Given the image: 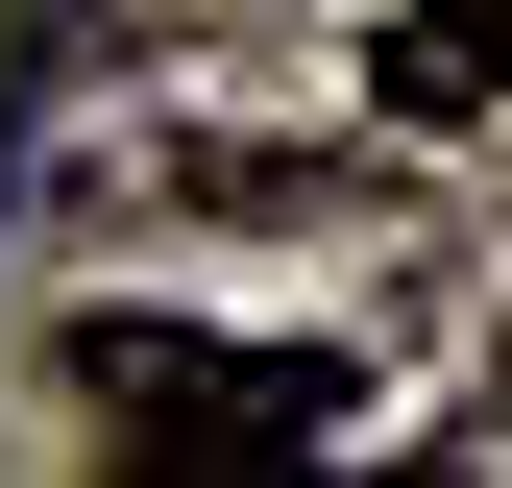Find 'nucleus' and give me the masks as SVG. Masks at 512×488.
I'll return each mask as SVG.
<instances>
[{
	"label": "nucleus",
	"instance_id": "nucleus-1",
	"mask_svg": "<svg viewBox=\"0 0 512 488\" xmlns=\"http://www.w3.org/2000/svg\"><path fill=\"white\" fill-rule=\"evenodd\" d=\"M74 391L122 415V464H317L366 415L342 342H196V318H74Z\"/></svg>",
	"mask_w": 512,
	"mask_h": 488
},
{
	"label": "nucleus",
	"instance_id": "nucleus-2",
	"mask_svg": "<svg viewBox=\"0 0 512 488\" xmlns=\"http://www.w3.org/2000/svg\"><path fill=\"white\" fill-rule=\"evenodd\" d=\"M488 440H512V366H488Z\"/></svg>",
	"mask_w": 512,
	"mask_h": 488
}]
</instances>
